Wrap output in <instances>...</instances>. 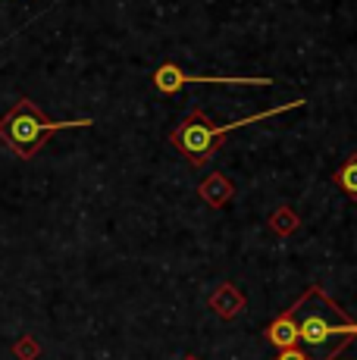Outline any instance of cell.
<instances>
[{
    "label": "cell",
    "instance_id": "1",
    "mask_svg": "<svg viewBox=\"0 0 357 360\" xmlns=\"http://www.w3.org/2000/svg\"><path fill=\"white\" fill-rule=\"evenodd\" d=\"M88 126H94V120H88V116L85 120H47L44 110L35 101L19 98L0 116V141L16 157L32 160L51 135L66 131V129H88Z\"/></svg>",
    "mask_w": 357,
    "mask_h": 360
},
{
    "label": "cell",
    "instance_id": "2",
    "mask_svg": "<svg viewBox=\"0 0 357 360\" xmlns=\"http://www.w3.org/2000/svg\"><path fill=\"white\" fill-rule=\"evenodd\" d=\"M301 310V304H294ZM332 304H326V310H301V320H298V338L311 348H326V345L335 342V351L345 348L348 338L357 335V323L339 320L335 323L332 316Z\"/></svg>",
    "mask_w": 357,
    "mask_h": 360
},
{
    "label": "cell",
    "instance_id": "3",
    "mask_svg": "<svg viewBox=\"0 0 357 360\" xmlns=\"http://www.w3.org/2000/svg\"><path fill=\"white\" fill-rule=\"evenodd\" d=\"M173 144L191 163H204L219 148V141L214 138V129H210L207 116H204L201 110H195V113L173 131Z\"/></svg>",
    "mask_w": 357,
    "mask_h": 360
},
{
    "label": "cell",
    "instance_id": "4",
    "mask_svg": "<svg viewBox=\"0 0 357 360\" xmlns=\"http://www.w3.org/2000/svg\"><path fill=\"white\" fill-rule=\"evenodd\" d=\"M185 82H214V85H273V79H195V75H185L176 63H163L154 72V85L163 94H176Z\"/></svg>",
    "mask_w": 357,
    "mask_h": 360
},
{
    "label": "cell",
    "instance_id": "5",
    "mask_svg": "<svg viewBox=\"0 0 357 360\" xmlns=\"http://www.w3.org/2000/svg\"><path fill=\"white\" fill-rule=\"evenodd\" d=\"M266 338H270V345H276L279 351L294 348V345L301 342V338H298V320H294V310H288V314L276 316V320L270 323V329H266Z\"/></svg>",
    "mask_w": 357,
    "mask_h": 360
},
{
    "label": "cell",
    "instance_id": "6",
    "mask_svg": "<svg viewBox=\"0 0 357 360\" xmlns=\"http://www.w3.org/2000/svg\"><path fill=\"white\" fill-rule=\"evenodd\" d=\"M335 182H339L351 198H357V157H351V160L335 172Z\"/></svg>",
    "mask_w": 357,
    "mask_h": 360
},
{
    "label": "cell",
    "instance_id": "7",
    "mask_svg": "<svg viewBox=\"0 0 357 360\" xmlns=\"http://www.w3.org/2000/svg\"><path fill=\"white\" fill-rule=\"evenodd\" d=\"M16 354H19V360H35V342H19L16 345Z\"/></svg>",
    "mask_w": 357,
    "mask_h": 360
},
{
    "label": "cell",
    "instance_id": "8",
    "mask_svg": "<svg viewBox=\"0 0 357 360\" xmlns=\"http://www.w3.org/2000/svg\"><path fill=\"white\" fill-rule=\"evenodd\" d=\"M276 360H311L307 354H301L298 348H288V351H279V357Z\"/></svg>",
    "mask_w": 357,
    "mask_h": 360
}]
</instances>
